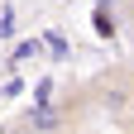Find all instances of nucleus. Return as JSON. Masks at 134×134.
Here are the masks:
<instances>
[{"instance_id":"1","label":"nucleus","mask_w":134,"mask_h":134,"mask_svg":"<svg viewBox=\"0 0 134 134\" xmlns=\"http://www.w3.org/2000/svg\"><path fill=\"white\" fill-rule=\"evenodd\" d=\"M129 10H134V0H129Z\"/></svg>"}]
</instances>
